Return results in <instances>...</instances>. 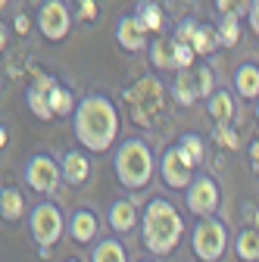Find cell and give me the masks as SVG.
I'll return each instance as SVG.
<instances>
[{
    "instance_id": "6da1fadb",
    "label": "cell",
    "mask_w": 259,
    "mask_h": 262,
    "mask_svg": "<svg viewBox=\"0 0 259 262\" xmlns=\"http://www.w3.org/2000/svg\"><path fill=\"white\" fill-rule=\"evenodd\" d=\"M119 110L106 94H88L78 100L72 116V131L81 150L88 153H106L119 141Z\"/></svg>"
},
{
    "instance_id": "7a4b0ae2",
    "label": "cell",
    "mask_w": 259,
    "mask_h": 262,
    "mask_svg": "<svg viewBox=\"0 0 259 262\" xmlns=\"http://www.w3.org/2000/svg\"><path fill=\"white\" fill-rule=\"evenodd\" d=\"M184 237V222L181 212L166 200V196H153L141 212V241L144 250L153 256H169Z\"/></svg>"
},
{
    "instance_id": "3957f363",
    "label": "cell",
    "mask_w": 259,
    "mask_h": 262,
    "mask_svg": "<svg viewBox=\"0 0 259 262\" xmlns=\"http://www.w3.org/2000/svg\"><path fill=\"white\" fill-rule=\"evenodd\" d=\"M113 169L125 190H144L153 181L156 159L144 138H125L113 153Z\"/></svg>"
},
{
    "instance_id": "277c9868",
    "label": "cell",
    "mask_w": 259,
    "mask_h": 262,
    "mask_svg": "<svg viewBox=\"0 0 259 262\" xmlns=\"http://www.w3.org/2000/svg\"><path fill=\"white\" fill-rule=\"evenodd\" d=\"M125 103L132 110V119L138 125H150L153 116L163 113V103H166V84L159 81L156 75L150 78H141L135 81L132 88H125Z\"/></svg>"
},
{
    "instance_id": "5b68a950",
    "label": "cell",
    "mask_w": 259,
    "mask_h": 262,
    "mask_svg": "<svg viewBox=\"0 0 259 262\" xmlns=\"http://www.w3.org/2000/svg\"><path fill=\"white\" fill-rule=\"evenodd\" d=\"M28 231H31V241L38 247H53L62 234L69 231V219L62 215V209L50 200H41L31 206V215H28Z\"/></svg>"
},
{
    "instance_id": "8992f818",
    "label": "cell",
    "mask_w": 259,
    "mask_h": 262,
    "mask_svg": "<svg viewBox=\"0 0 259 262\" xmlns=\"http://www.w3.org/2000/svg\"><path fill=\"white\" fill-rule=\"evenodd\" d=\"M225 247H228V228L225 222L212 219H200L190 231V250L200 262H219L225 256Z\"/></svg>"
},
{
    "instance_id": "52a82bcc",
    "label": "cell",
    "mask_w": 259,
    "mask_h": 262,
    "mask_svg": "<svg viewBox=\"0 0 259 262\" xmlns=\"http://www.w3.org/2000/svg\"><path fill=\"white\" fill-rule=\"evenodd\" d=\"M197 169H200V166H197V162H193L178 144L169 147L163 156H159V178H163V184H166L169 190H187V187L193 184V178L200 175Z\"/></svg>"
},
{
    "instance_id": "ba28073f",
    "label": "cell",
    "mask_w": 259,
    "mask_h": 262,
    "mask_svg": "<svg viewBox=\"0 0 259 262\" xmlns=\"http://www.w3.org/2000/svg\"><path fill=\"white\" fill-rule=\"evenodd\" d=\"M25 184L35 193H56V187L62 184V166L50 156V153H31L25 169H22Z\"/></svg>"
},
{
    "instance_id": "9c48e42d",
    "label": "cell",
    "mask_w": 259,
    "mask_h": 262,
    "mask_svg": "<svg viewBox=\"0 0 259 262\" xmlns=\"http://www.w3.org/2000/svg\"><path fill=\"white\" fill-rule=\"evenodd\" d=\"M184 203H187V212H193L197 219H212L222 206V187L212 175L200 172L193 178V184L184 190Z\"/></svg>"
},
{
    "instance_id": "30bf717a",
    "label": "cell",
    "mask_w": 259,
    "mask_h": 262,
    "mask_svg": "<svg viewBox=\"0 0 259 262\" xmlns=\"http://www.w3.org/2000/svg\"><path fill=\"white\" fill-rule=\"evenodd\" d=\"M35 22H38V31L47 41H62L72 28V13L66 7V0H44Z\"/></svg>"
},
{
    "instance_id": "8fae6325",
    "label": "cell",
    "mask_w": 259,
    "mask_h": 262,
    "mask_svg": "<svg viewBox=\"0 0 259 262\" xmlns=\"http://www.w3.org/2000/svg\"><path fill=\"white\" fill-rule=\"evenodd\" d=\"M116 41L119 47H125L128 53H141L150 50V31L144 28V22L132 13V16H122L116 22Z\"/></svg>"
},
{
    "instance_id": "7c38bea8",
    "label": "cell",
    "mask_w": 259,
    "mask_h": 262,
    "mask_svg": "<svg viewBox=\"0 0 259 262\" xmlns=\"http://www.w3.org/2000/svg\"><path fill=\"white\" fill-rule=\"evenodd\" d=\"M147 56H150V66L156 72H181L178 69V41L172 35H159L150 44Z\"/></svg>"
},
{
    "instance_id": "4fadbf2b",
    "label": "cell",
    "mask_w": 259,
    "mask_h": 262,
    "mask_svg": "<svg viewBox=\"0 0 259 262\" xmlns=\"http://www.w3.org/2000/svg\"><path fill=\"white\" fill-rule=\"evenodd\" d=\"M53 81H56V78H50V75H35V84L25 91V103H28V110L35 113L41 122H50V119H53L50 97H47V91H50Z\"/></svg>"
},
{
    "instance_id": "5bb4252c",
    "label": "cell",
    "mask_w": 259,
    "mask_h": 262,
    "mask_svg": "<svg viewBox=\"0 0 259 262\" xmlns=\"http://www.w3.org/2000/svg\"><path fill=\"white\" fill-rule=\"evenodd\" d=\"M106 222H110V228L116 234H132L135 228L141 225V212H138V206L132 200H113Z\"/></svg>"
},
{
    "instance_id": "9a60e30c",
    "label": "cell",
    "mask_w": 259,
    "mask_h": 262,
    "mask_svg": "<svg viewBox=\"0 0 259 262\" xmlns=\"http://www.w3.org/2000/svg\"><path fill=\"white\" fill-rule=\"evenodd\" d=\"M172 97L175 103L190 110L193 103L200 100V81H197V69H181L175 78H172Z\"/></svg>"
},
{
    "instance_id": "2e32d148",
    "label": "cell",
    "mask_w": 259,
    "mask_h": 262,
    "mask_svg": "<svg viewBox=\"0 0 259 262\" xmlns=\"http://www.w3.org/2000/svg\"><path fill=\"white\" fill-rule=\"evenodd\" d=\"M97 231H100V222H97V215L91 212V209H75L72 215H69V237L75 241V244H94L97 241Z\"/></svg>"
},
{
    "instance_id": "e0dca14e",
    "label": "cell",
    "mask_w": 259,
    "mask_h": 262,
    "mask_svg": "<svg viewBox=\"0 0 259 262\" xmlns=\"http://www.w3.org/2000/svg\"><path fill=\"white\" fill-rule=\"evenodd\" d=\"M62 181L72 184V187H81L88 178H91V159H88V150H69L62 156Z\"/></svg>"
},
{
    "instance_id": "ac0fdd59",
    "label": "cell",
    "mask_w": 259,
    "mask_h": 262,
    "mask_svg": "<svg viewBox=\"0 0 259 262\" xmlns=\"http://www.w3.org/2000/svg\"><path fill=\"white\" fill-rule=\"evenodd\" d=\"M206 113L215 125H231V119L238 116V106H234V97L228 88H219L209 100H206Z\"/></svg>"
},
{
    "instance_id": "d6986e66",
    "label": "cell",
    "mask_w": 259,
    "mask_h": 262,
    "mask_svg": "<svg viewBox=\"0 0 259 262\" xmlns=\"http://www.w3.org/2000/svg\"><path fill=\"white\" fill-rule=\"evenodd\" d=\"M234 94L244 100H259V66L241 62L234 69Z\"/></svg>"
},
{
    "instance_id": "ffe728a7",
    "label": "cell",
    "mask_w": 259,
    "mask_h": 262,
    "mask_svg": "<svg viewBox=\"0 0 259 262\" xmlns=\"http://www.w3.org/2000/svg\"><path fill=\"white\" fill-rule=\"evenodd\" d=\"M91 262H128L125 244L119 237H100L91 250Z\"/></svg>"
},
{
    "instance_id": "44dd1931",
    "label": "cell",
    "mask_w": 259,
    "mask_h": 262,
    "mask_svg": "<svg viewBox=\"0 0 259 262\" xmlns=\"http://www.w3.org/2000/svg\"><path fill=\"white\" fill-rule=\"evenodd\" d=\"M135 16L144 22V28H147V31H153L156 38H159V35H166V13L159 10L153 0H141L138 10H135Z\"/></svg>"
},
{
    "instance_id": "7402d4cb",
    "label": "cell",
    "mask_w": 259,
    "mask_h": 262,
    "mask_svg": "<svg viewBox=\"0 0 259 262\" xmlns=\"http://www.w3.org/2000/svg\"><path fill=\"white\" fill-rule=\"evenodd\" d=\"M0 215H4V222H19L25 215V196H22L19 187L0 190Z\"/></svg>"
},
{
    "instance_id": "603a6c76",
    "label": "cell",
    "mask_w": 259,
    "mask_h": 262,
    "mask_svg": "<svg viewBox=\"0 0 259 262\" xmlns=\"http://www.w3.org/2000/svg\"><path fill=\"white\" fill-rule=\"evenodd\" d=\"M47 97H50V110H53V116H75L78 100L69 94V88H62L59 81H53L50 91H47Z\"/></svg>"
},
{
    "instance_id": "cb8c5ba5",
    "label": "cell",
    "mask_w": 259,
    "mask_h": 262,
    "mask_svg": "<svg viewBox=\"0 0 259 262\" xmlns=\"http://www.w3.org/2000/svg\"><path fill=\"white\" fill-rule=\"evenodd\" d=\"M234 256L241 262H259V231L256 228H244L234 237Z\"/></svg>"
},
{
    "instance_id": "d4e9b609",
    "label": "cell",
    "mask_w": 259,
    "mask_h": 262,
    "mask_svg": "<svg viewBox=\"0 0 259 262\" xmlns=\"http://www.w3.org/2000/svg\"><path fill=\"white\" fill-rule=\"evenodd\" d=\"M190 47H193V53H197V56H209V53H215V50L222 47L219 28L200 22V28H197V35H193V44H190Z\"/></svg>"
},
{
    "instance_id": "484cf974",
    "label": "cell",
    "mask_w": 259,
    "mask_h": 262,
    "mask_svg": "<svg viewBox=\"0 0 259 262\" xmlns=\"http://www.w3.org/2000/svg\"><path fill=\"white\" fill-rule=\"evenodd\" d=\"M193 162H197V166H203V156H206V144H203V138L197 135V131H184V135L175 141Z\"/></svg>"
},
{
    "instance_id": "4316f807",
    "label": "cell",
    "mask_w": 259,
    "mask_h": 262,
    "mask_svg": "<svg viewBox=\"0 0 259 262\" xmlns=\"http://www.w3.org/2000/svg\"><path fill=\"white\" fill-rule=\"evenodd\" d=\"M215 28H219L222 47H234V44L241 41V19H234V16H222V22H219Z\"/></svg>"
},
{
    "instance_id": "83f0119b",
    "label": "cell",
    "mask_w": 259,
    "mask_h": 262,
    "mask_svg": "<svg viewBox=\"0 0 259 262\" xmlns=\"http://www.w3.org/2000/svg\"><path fill=\"white\" fill-rule=\"evenodd\" d=\"M250 7H253V0H215V10L219 16H250Z\"/></svg>"
},
{
    "instance_id": "f1b7e54d",
    "label": "cell",
    "mask_w": 259,
    "mask_h": 262,
    "mask_svg": "<svg viewBox=\"0 0 259 262\" xmlns=\"http://www.w3.org/2000/svg\"><path fill=\"white\" fill-rule=\"evenodd\" d=\"M197 81H200V97H206V100L219 91L215 88V72L209 69V66H197Z\"/></svg>"
},
{
    "instance_id": "f546056e",
    "label": "cell",
    "mask_w": 259,
    "mask_h": 262,
    "mask_svg": "<svg viewBox=\"0 0 259 262\" xmlns=\"http://www.w3.org/2000/svg\"><path fill=\"white\" fill-rule=\"evenodd\" d=\"M197 28H200L197 19H184V22L175 28V35H172V38H175L178 44H193V35H197Z\"/></svg>"
},
{
    "instance_id": "4dcf8cb0",
    "label": "cell",
    "mask_w": 259,
    "mask_h": 262,
    "mask_svg": "<svg viewBox=\"0 0 259 262\" xmlns=\"http://www.w3.org/2000/svg\"><path fill=\"white\" fill-rule=\"evenodd\" d=\"M215 138H219L225 147L238 150V135H234V128H231V125H215Z\"/></svg>"
},
{
    "instance_id": "1f68e13d",
    "label": "cell",
    "mask_w": 259,
    "mask_h": 262,
    "mask_svg": "<svg viewBox=\"0 0 259 262\" xmlns=\"http://www.w3.org/2000/svg\"><path fill=\"white\" fill-rule=\"evenodd\" d=\"M247 22H250V31L259 38V0H253V7H250V16H247Z\"/></svg>"
},
{
    "instance_id": "d6a6232c",
    "label": "cell",
    "mask_w": 259,
    "mask_h": 262,
    "mask_svg": "<svg viewBox=\"0 0 259 262\" xmlns=\"http://www.w3.org/2000/svg\"><path fill=\"white\" fill-rule=\"evenodd\" d=\"M247 153H250V166H253V172L259 175V138H253V141H250Z\"/></svg>"
},
{
    "instance_id": "836d02e7",
    "label": "cell",
    "mask_w": 259,
    "mask_h": 262,
    "mask_svg": "<svg viewBox=\"0 0 259 262\" xmlns=\"http://www.w3.org/2000/svg\"><path fill=\"white\" fill-rule=\"evenodd\" d=\"M81 13H84V19H94V16H97L94 0H81Z\"/></svg>"
},
{
    "instance_id": "e575fe53",
    "label": "cell",
    "mask_w": 259,
    "mask_h": 262,
    "mask_svg": "<svg viewBox=\"0 0 259 262\" xmlns=\"http://www.w3.org/2000/svg\"><path fill=\"white\" fill-rule=\"evenodd\" d=\"M16 22H19V25H16V28H19V31H28V19H25V16H19V19H16Z\"/></svg>"
},
{
    "instance_id": "d590c367",
    "label": "cell",
    "mask_w": 259,
    "mask_h": 262,
    "mask_svg": "<svg viewBox=\"0 0 259 262\" xmlns=\"http://www.w3.org/2000/svg\"><path fill=\"white\" fill-rule=\"evenodd\" d=\"M256 119H259V100H256Z\"/></svg>"
},
{
    "instance_id": "8d00e7d4",
    "label": "cell",
    "mask_w": 259,
    "mask_h": 262,
    "mask_svg": "<svg viewBox=\"0 0 259 262\" xmlns=\"http://www.w3.org/2000/svg\"><path fill=\"white\" fill-rule=\"evenodd\" d=\"M66 262H78V259H66Z\"/></svg>"
},
{
    "instance_id": "74e56055",
    "label": "cell",
    "mask_w": 259,
    "mask_h": 262,
    "mask_svg": "<svg viewBox=\"0 0 259 262\" xmlns=\"http://www.w3.org/2000/svg\"><path fill=\"white\" fill-rule=\"evenodd\" d=\"M141 262H153V259H141Z\"/></svg>"
}]
</instances>
